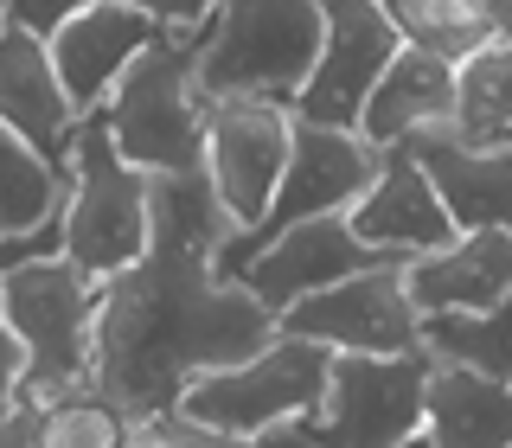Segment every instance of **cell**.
Instances as JSON below:
<instances>
[{"label": "cell", "mask_w": 512, "mask_h": 448, "mask_svg": "<svg viewBox=\"0 0 512 448\" xmlns=\"http://www.w3.org/2000/svg\"><path fill=\"white\" fill-rule=\"evenodd\" d=\"M276 340L269 320L237 282H218L205 256L148 250L135 269L103 282L90 391L122 423H160L199 372L237 365Z\"/></svg>", "instance_id": "1"}, {"label": "cell", "mask_w": 512, "mask_h": 448, "mask_svg": "<svg viewBox=\"0 0 512 448\" xmlns=\"http://www.w3.org/2000/svg\"><path fill=\"white\" fill-rule=\"evenodd\" d=\"M320 58V0H218L192 45L199 103H295Z\"/></svg>", "instance_id": "2"}, {"label": "cell", "mask_w": 512, "mask_h": 448, "mask_svg": "<svg viewBox=\"0 0 512 448\" xmlns=\"http://www.w3.org/2000/svg\"><path fill=\"white\" fill-rule=\"evenodd\" d=\"M96 314H103V282H90L64 256L13 263L0 276V320L26 352V404L45 410V404L90 391Z\"/></svg>", "instance_id": "3"}, {"label": "cell", "mask_w": 512, "mask_h": 448, "mask_svg": "<svg viewBox=\"0 0 512 448\" xmlns=\"http://www.w3.org/2000/svg\"><path fill=\"white\" fill-rule=\"evenodd\" d=\"M64 244L58 256L84 269L90 282H116L148 256V173H135L116 154L103 116H77V135L64 148Z\"/></svg>", "instance_id": "4"}, {"label": "cell", "mask_w": 512, "mask_h": 448, "mask_svg": "<svg viewBox=\"0 0 512 448\" xmlns=\"http://www.w3.org/2000/svg\"><path fill=\"white\" fill-rule=\"evenodd\" d=\"M327 372H333V352L276 333V340L263 352H250V359L192 378L186 391L173 397V423L212 429V436H231V442H263L288 423H308L320 410Z\"/></svg>", "instance_id": "5"}, {"label": "cell", "mask_w": 512, "mask_h": 448, "mask_svg": "<svg viewBox=\"0 0 512 448\" xmlns=\"http://www.w3.org/2000/svg\"><path fill=\"white\" fill-rule=\"evenodd\" d=\"M192 45L199 32H160L128 71L116 77V90L103 96V128L116 141V154L135 173H180L199 167L205 148V103L192 90Z\"/></svg>", "instance_id": "6"}, {"label": "cell", "mask_w": 512, "mask_h": 448, "mask_svg": "<svg viewBox=\"0 0 512 448\" xmlns=\"http://www.w3.org/2000/svg\"><path fill=\"white\" fill-rule=\"evenodd\" d=\"M372 173H378V154L365 148L352 128L295 122V135H288V167H282V180H276L269 212L218 250L212 276L231 282L263 244H276L282 231H295V224H308V218H346L352 205H359V192L372 186Z\"/></svg>", "instance_id": "7"}, {"label": "cell", "mask_w": 512, "mask_h": 448, "mask_svg": "<svg viewBox=\"0 0 512 448\" xmlns=\"http://www.w3.org/2000/svg\"><path fill=\"white\" fill-rule=\"evenodd\" d=\"M436 359L397 352V359H333L327 397L301 429V448H397L423 429V391Z\"/></svg>", "instance_id": "8"}, {"label": "cell", "mask_w": 512, "mask_h": 448, "mask_svg": "<svg viewBox=\"0 0 512 448\" xmlns=\"http://www.w3.org/2000/svg\"><path fill=\"white\" fill-rule=\"evenodd\" d=\"M276 333L308 340L333 359H397V352H423V320L404 301V263L391 269H359V276L320 288L295 301Z\"/></svg>", "instance_id": "9"}, {"label": "cell", "mask_w": 512, "mask_h": 448, "mask_svg": "<svg viewBox=\"0 0 512 448\" xmlns=\"http://www.w3.org/2000/svg\"><path fill=\"white\" fill-rule=\"evenodd\" d=\"M288 135H295V116L282 103H250V96L205 103L199 167H205V180H212L218 205L231 212L237 231H250L269 212V199H276V180L288 167Z\"/></svg>", "instance_id": "10"}, {"label": "cell", "mask_w": 512, "mask_h": 448, "mask_svg": "<svg viewBox=\"0 0 512 448\" xmlns=\"http://www.w3.org/2000/svg\"><path fill=\"white\" fill-rule=\"evenodd\" d=\"M391 58L397 32L384 26L378 0H320V58L288 116L314 128H359V109Z\"/></svg>", "instance_id": "11"}, {"label": "cell", "mask_w": 512, "mask_h": 448, "mask_svg": "<svg viewBox=\"0 0 512 448\" xmlns=\"http://www.w3.org/2000/svg\"><path fill=\"white\" fill-rule=\"evenodd\" d=\"M359 269H391V256L365 250L359 237L346 231V218H308V224H295V231H282L276 244H263L231 282L244 288L269 320H282L295 301L359 276Z\"/></svg>", "instance_id": "12"}, {"label": "cell", "mask_w": 512, "mask_h": 448, "mask_svg": "<svg viewBox=\"0 0 512 448\" xmlns=\"http://www.w3.org/2000/svg\"><path fill=\"white\" fill-rule=\"evenodd\" d=\"M346 231L359 237L365 250L391 256V263H416V256H436L455 244V224H448L436 186L423 180V167L404 148H384L372 186L359 192V205L346 212Z\"/></svg>", "instance_id": "13"}, {"label": "cell", "mask_w": 512, "mask_h": 448, "mask_svg": "<svg viewBox=\"0 0 512 448\" xmlns=\"http://www.w3.org/2000/svg\"><path fill=\"white\" fill-rule=\"evenodd\" d=\"M404 154L436 186L455 231H512V141H461L455 128H423L404 141Z\"/></svg>", "instance_id": "14"}, {"label": "cell", "mask_w": 512, "mask_h": 448, "mask_svg": "<svg viewBox=\"0 0 512 448\" xmlns=\"http://www.w3.org/2000/svg\"><path fill=\"white\" fill-rule=\"evenodd\" d=\"M160 32L167 26H154L148 13H135V7L90 0V7H77L71 20L45 39V58H52V71H58V84H64L77 116H96V109H103V96L116 90V77L148 52Z\"/></svg>", "instance_id": "15"}, {"label": "cell", "mask_w": 512, "mask_h": 448, "mask_svg": "<svg viewBox=\"0 0 512 448\" xmlns=\"http://www.w3.org/2000/svg\"><path fill=\"white\" fill-rule=\"evenodd\" d=\"M512 295V231H461L448 250L404 263V301L416 320L487 314Z\"/></svg>", "instance_id": "16"}, {"label": "cell", "mask_w": 512, "mask_h": 448, "mask_svg": "<svg viewBox=\"0 0 512 448\" xmlns=\"http://www.w3.org/2000/svg\"><path fill=\"white\" fill-rule=\"evenodd\" d=\"M0 128H13L52 167H64V148L77 135V109L58 84L52 58H45V39L13 32V26L0 32Z\"/></svg>", "instance_id": "17"}, {"label": "cell", "mask_w": 512, "mask_h": 448, "mask_svg": "<svg viewBox=\"0 0 512 448\" xmlns=\"http://www.w3.org/2000/svg\"><path fill=\"white\" fill-rule=\"evenodd\" d=\"M448 109H455V64L397 45V58L384 64V77L372 84L352 135H359L372 154H384V148H404L410 135H423V128H442Z\"/></svg>", "instance_id": "18"}, {"label": "cell", "mask_w": 512, "mask_h": 448, "mask_svg": "<svg viewBox=\"0 0 512 448\" xmlns=\"http://www.w3.org/2000/svg\"><path fill=\"white\" fill-rule=\"evenodd\" d=\"M423 436L436 448H512V384L436 365L423 391Z\"/></svg>", "instance_id": "19"}, {"label": "cell", "mask_w": 512, "mask_h": 448, "mask_svg": "<svg viewBox=\"0 0 512 448\" xmlns=\"http://www.w3.org/2000/svg\"><path fill=\"white\" fill-rule=\"evenodd\" d=\"M231 231L237 224L218 205L205 167H180V173H154L148 180V250L218 263V250L231 244Z\"/></svg>", "instance_id": "20"}, {"label": "cell", "mask_w": 512, "mask_h": 448, "mask_svg": "<svg viewBox=\"0 0 512 448\" xmlns=\"http://www.w3.org/2000/svg\"><path fill=\"white\" fill-rule=\"evenodd\" d=\"M448 128L461 141H512V39H487L455 64V109Z\"/></svg>", "instance_id": "21"}, {"label": "cell", "mask_w": 512, "mask_h": 448, "mask_svg": "<svg viewBox=\"0 0 512 448\" xmlns=\"http://www.w3.org/2000/svg\"><path fill=\"white\" fill-rule=\"evenodd\" d=\"M423 352L436 365H461V372H474V378L512 384V295L493 301L487 314L423 320Z\"/></svg>", "instance_id": "22"}, {"label": "cell", "mask_w": 512, "mask_h": 448, "mask_svg": "<svg viewBox=\"0 0 512 448\" xmlns=\"http://www.w3.org/2000/svg\"><path fill=\"white\" fill-rule=\"evenodd\" d=\"M378 13H384V26L397 32V45L429 52L442 64H461L468 52H480V45L493 39L474 0H378Z\"/></svg>", "instance_id": "23"}, {"label": "cell", "mask_w": 512, "mask_h": 448, "mask_svg": "<svg viewBox=\"0 0 512 448\" xmlns=\"http://www.w3.org/2000/svg\"><path fill=\"white\" fill-rule=\"evenodd\" d=\"M64 212V167L32 154L13 128H0V237H26Z\"/></svg>", "instance_id": "24"}, {"label": "cell", "mask_w": 512, "mask_h": 448, "mask_svg": "<svg viewBox=\"0 0 512 448\" xmlns=\"http://www.w3.org/2000/svg\"><path fill=\"white\" fill-rule=\"evenodd\" d=\"M122 410H109L96 391H77L64 404L39 410V436L32 448H122Z\"/></svg>", "instance_id": "25"}, {"label": "cell", "mask_w": 512, "mask_h": 448, "mask_svg": "<svg viewBox=\"0 0 512 448\" xmlns=\"http://www.w3.org/2000/svg\"><path fill=\"white\" fill-rule=\"evenodd\" d=\"M77 7H90V0H0L7 26L13 32H32V39H52V32L71 20Z\"/></svg>", "instance_id": "26"}, {"label": "cell", "mask_w": 512, "mask_h": 448, "mask_svg": "<svg viewBox=\"0 0 512 448\" xmlns=\"http://www.w3.org/2000/svg\"><path fill=\"white\" fill-rule=\"evenodd\" d=\"M116 7H135V13H148L154 26H173V32H205L218 0H116Z\"/></svg>", "instance_id": "27"}, {"label": "cell", "mask_w": 512, "mask_h": 448, "mask_svg": "<svg viewBox=\"0 0 512 448\" xmlns=\"http://www.w3.org/2000/svg\"><path fill=\"white\" fill-rule=\"evenodd\" d=\"M20 404H26V352L7 333V320H0V416L20 410Z\"/></svg>", "instance_id": "28"}, {"label": "cell", "mask_w": 512, "mask_h": 448, "mask_svg": "<svg viewBox=\"0 0 512 448\" xmlns=\"http://www.w3.org/2000/svg\"><path fill=\"white\" fill-rule=\"evenodd\" d=\"M32 436H39V404H20L0 416V448H32Z\"/></svg>", "instance_id": "29"}, {"label": "cell", "mask_w": 512, "mask_h": 448, "mask_svg": "<svg viewBox=\"0 0 512 448\" xmlns=\"http://www.w3.org/2000/svg\"><path fill=\"white\" fill-rule=\"evenodd\" d=\"M122 448H173V423H167V416H160V423H128Z\"/></svg>", "instance_id": "30"}, {"label": "cell", "mask_w": 512, "mask_h": 448, "mask_svg": "<svg viewBox=\"0 0 512 448\" xmlns=\"http://www.w3.org/2000/svg\"><path fill=\"white\" fill-rule=\"evenodd\" d=\"M173 423V416H167ZM173 448H256V442H231V436H212V429H186L173 423Z\"/></svg>", "instance_id": "31"}, {"label": "cell", "mask_w": 512, "mask_h": 448, "mask_svg": "<svg viewBox=\"0 0 512 448\" xmlns=\"http://www.w3.org/2000/svg\"><path fill=\"white\" fill-rule=\"evenodd\" d=\"M480 7V20H487L493 39H512V0H474Z\"/></svg>", "instance_id": "32"}, {"label": "cell", "mask_w": 512, "mask_h": 448, "mask_svg": "<svg viewBox=\"0 0 512 448\" xmlns=\"http://www.w3.org/2000/svg\"><path fill=\"white\" fill-rule=\"evenodd\" d=\"M397 448H436V442H429L423 429H416V436H404V442H397Z\"/></svg>", "instance_id": "33"}, {"label": "cell", "mask_w": 512, "mask_h": 448, "mask_svg": "<svg viewBox=\"0 0 512 448\" xmlns=\"http://www.w3.org/2000/svg\"><path fill=\"white\" fill-rule=\"evenodd\" d=\"M0 32H7V13H0Z\"/></svg>", "instance_id": "34"}]
</instances>
